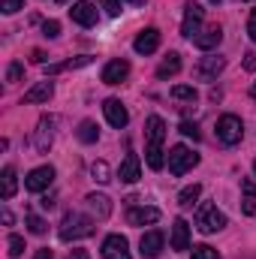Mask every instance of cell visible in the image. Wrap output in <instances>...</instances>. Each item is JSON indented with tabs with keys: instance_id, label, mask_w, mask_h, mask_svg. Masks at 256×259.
<instances>
[{
	"instance_id": "1",
	"label": "cell",
	"mask_w": 256,
	"mask_h": 259,
	"mask_svg": "<svg viewBox=\"0 0 256 259\" xmlns=\"http://www.w3.org/2000/svg\"><path fill=\"white\" fill-rule=\"evenodd\" d=\"M91 232H94V220L78 211H69L61 220V241H78V238H88Z\"/></svg>"
},
{
	"instance_id": "2",
	"label": "cell",
	"mask_w": 256,
	"mask_h": 259,
	"mask_svg": "<svg viewBox=\"0 0 256 259\" xmlns=\"http://www.w3.org/2000/svg\"><path fill=\"white\" fill-rule=\"evenodd\" d=\"M223 226H226V214H223L217 205H211V202L199 205V214H196V229H199L202 235H214V232H220Z\"/></svg>"
},
{
	"instance_id": "3",
	"label": "cell",
	"mask_w": 256,
	"mask_h": 259,
	"mask_svg": "<svg viewBox=\"0 0 256 259\" xmlns=\"http://www.w3.org/2000/svg\"><path fill=\"white\" fill-rule=\"evenodd\" d=\"M217 139H220L223 145H238V142L244 139V124H241V118H238V115H223V118L217 121Z\"/></svg>"
},
{
	"instance_id": "4",
	"label": "cell",
	"mask_w": 256,
	"mask_h": 259,
	"mask_svg": "<svg viewBox=\"0 0 256 259\" xmlns=\"http://www.w3.org/2000/svg\"><path fill=\"white\" fill-rule=\"evenodd\" d=\"M196 163H199V154H193L187 145H175V148L169 151V172H172V175L190 172Z\"/></svg>"
},
{
	"instance_id": "5",
	"label": "cell",
	"mask_w": 256,
	"mask_h": 259,
	"mask_svg": "<svg viewBox=\"0 0 256 259\" xmlns=\"http://www.w3.org/2000/svg\"><path fill=\"white\" fill-rule=\"evenodd\" d=\"M202 18H205V9L199 3H187L184 6V21H181V36L196 39L202 33Z\"/></svg>"
},
{
	"instance_id": "6",
	"label": "cell",
	"mask_w": 256,
	"mask_h": 259,
	"mask_svg": "<svg viewBox=\"0 0 256 259\" xmlns=\"http://www.w3.org/2000/svg\"><path fill=\"white\" fill-rule=\"evenodd\" d=\"M223 66H226V58H220V55H211V58H202L196 69H193V75L199 78V81H214L220 72H223Z\"/></svg>"
},
{
	"instance_id": "7",
	"label": "cell",
	"mask_w": 256,
	"mask_h": 259,
	"mask_svg": "<svg viewBox=\"0 0 256 259\" xmlns=\"http://www.w3.org/2000/svg\"><path fill=\"white\" fill-rule=\"evenodd\" d=\"M69 18L75 21V24H81V27H94L97 24V6L91 3V0H75L72 6H69Z\"/></svg>"
},
{
	"instance_id": "8",
	"label": "cell",
	"mask_w": 256,
	"mask_h": 259,
	"mask_svg": "<svg viewBox=\"0 0 256 259\" xmlns=\"http://www.w3.org/2000/svg\"><path fill=\"white\" fill-rule=\"evenodd\" d=\"M52 181H55V169H52V166H36V169L24 178V190L42 193L46 187H52Z\"/></svg>"
},
{
	"instance_id": "9",
	"label": "cell",
	"mask_w": 256,
	"mask_h": 259,
	"mask_svg": "<svg viewBox=\"0 0 256 259\" xmlns=\"http://www.w3.org/2000/svg\"><path fill=\"white\" fill-rule=\"evenodd\" d=\"M163 244H166L163 232H160V229H151V232H145V235H142L139 250H142V256H145V259H157L160 253H163Z\"/></svg>"
},
{
	"instance_id": "10",
	"label": "cell",
	"mask_w": 256,
	"mask_h": 259,
	"mask_svg": "<svg viewBox=\"0 0 256 259\" xmlns=\"http://www.w3.org/2000/svg\"><path fill=\"white\" fill-rule=\"evenodd\" d=\"M103 259H133L130 256V244L124 235H109L106 241H103Z\"/></svg>"
},
{
	"instance_id": "11",
	"label": "cell",
	"mask_w": 256,
	"mask_h": 259,
	"mask_svg": "<svg viewBox=\"0 0 256 259\" xmlns=\"http://www.w3.org/2000/svg\"><path fill=\"white\" fill-rule=\"evenodd\" d=\"M103 112H106V121H109L115 130L127 127L130 115H127V109H124V103H121V100H106V103H103Z\"/></svg>"
},
{
	"instance_id": "12",
	"label": "cell",
	"mask_w": 256,
	"mask_h": 259,
	"mask_svg": "<svg viewBox=\"0 0 256 259\" xmlns=\"http://www.w3.org/2000/svg\"><path fill=\"white\" fill-rule=\"evenodd\" d=\"M133 49H136L139 55H154V52L160 49V30H157V27H145V30L136 36Z\"/></svg>"
},
{
	"instance_id": "13",
	"label": "cell",
	"mask_w": 256,
	"mask_h": 259,
	"mask_svg": "<svg viewBox=\"0 0 256 259\" xmlns=\"http://www.w3.org/2000/svg\"><path fill=\"white\" fill-rule=\"evenodd\" d=\"M196 49H202V52H214L220 42H223V30H220V24H211V27H205L196 39Z\"/></svg>"
},
{
	"instance_id": "14",
	"label": "cell",
	"mask_w": 256,
	"mask_h": 259,
	"mask_svg": "<svg viewBox=\"0 0 256 259\" xmlns=\"http://www.w3.org/2000/svg\"><path fill=\"white\" fill-rule=\"evenodd\" d=\"M172 250H178V253L190 250V226H187L184 217H178L172 223Z\"/></svg>"
},
{
	"instance_id": "15",
	"label": "cell",
	"mask_w": 256,
	"mask_h": 259,
	"mask_svg": "<svg viewBox=\"0 0 256 259\" xmlns=\"http://www.w3.org/2000/svg\"><path fill=\"white\" fill-rule=\"evenodd\" d=\"M127 75H130V64L121 61V58H118V61H109L106 69H103V81H106V84H121Z\"/></svg>"
},
{
	"instance_id": "16",
	"label": "cell",
	"mask_w": 256,
	"mask_h": 259,
	"mask_svg": "<svg viewBox=\"0 0 256 259\" xmlns=\"http://www.w3.org/2000/svg\"><path fill=\"white\" fill-rule=\"evenodd\" d=\"M127 220L133 223V226H151V223H157V220H160V211H157V208H151V205L130 208Z\"/></svg>"
},
{
	"instance_id": "17",
	"label": "cell",
	"mask_w": 256,
	"mask_h": 259,
	"mask_svg": "<svg viewBox=\"0 0 256 259\" xmlns=\"http://www.w3.org/2000/svg\"><path fill=\"white\" fill-rule=\"evenodd\" d=\"M121 181L124 184H136L139 181V175H142V163H139V154H127L124 157V163H121Z\"/></svg>"
},
{
	"instance_id": "18",
	"label": "cell",
	"mask_w": 256,
	"mask_h": 259,
	"mask_svg": "<svg viewBox=\"0 0 256 259\" xmlns=\"http://www.w3.org/2000/svg\"><path fill=\"white\" fill-rule=\"evenodd\" d=\"M145 136H148V145H160L163 148V139H166V124L160 115H151L148 124H145Z\"/></svg>"
},
{
	"instance_id": "19",
	"label": "cell",
	"mask_w": 256,
	"mask_h": 259,
	"mask_svg": "<svg viewBox=\"0 0 256 259\" xmlns=\"http://www.w3.org/2000/svg\"><path fill=\"white\" fill-rule=\"evenodd\" d=\"M52 127H55V118H42L39 127H36L33 142H36V151H39V154H46V151L52 148Z\"/></svg>"
},
{
	"instance_id": "20",
	"label": "cell",
	"mask_w": 256,
	"mask_h": 259,
	"mask_svg": "<svg viewBox=\"0 0 256 259\" xmlns=\"http://www.w3.org/2000/svg\"><path fill=\"white\" fill-rule=\"evenodd\" d=\"M52 94H55V84H52V81H39V84H33V88L24 94V103H49Z\"/></svg>"
},
{
	"instance_id": "21",
	"label": "cell",
	"mask_w": 256,
	"mask_h": 259,
	"mask_svg": "<svg viewBox=\"0 0 256 259\" xmlns=\"http://www.w3.org/2000/svg\"><path fill=\"white\" fill-rule=\"evenodd\" d=\"M84 202H88V208H91V211H94V214H97L100 220H106V217L112 214V202H109V196H103V193H91L88 199H84Z\"/></svg>"
},
{
	"instance_id": "22",
	"label": "cell",
	"mask_w": 256,
	"mask_h": 259,
	"mask_svg": "<svg viewBox=\"0 0 256 259\" xmlns=\"http://www.w3.org/2000/svg\"><path fill=\"white\" fill-rule=\"evenodd\" d=\"M178 72H181V55L169 52V55L163 58V64L157 66V78H172V75H178Z\"/></svg>"
},
{
	"instance_id": "23",
	"label": "cell",
	"mask_w": 256,
	"mask_h": 259,
	"mask_svg": "<svg viewBox=\"0 0 256 259\" xmlns=\"http://www.w3.org/2000/svg\"><path fill=\"white\" fill-rule=\"evenodd\" d=\"M15 190H18L15 169H12V166H6V169H3V175H0V196H3V199H12Z\"/></svg>"
},
{
	"instance_id": "24",
	"label": "cell",
	"mask_w": 256,
	"mask_h": 259,
	"mask_svg": "<svg viewBox=\"0 0 256 259\" xmlns=\"http://www.w3.org/2000/svg\"><path fill=\"white\" fill-rule=\"evenodd\" d=\"M199 196H202V187H199V184H190V187H184V190L178 193V205H181V208H193V205L199 202Z\"/></svg>"
},
{
	"instance_id": "25",
	"label": "cell",
	"mask_w": 256,
	"mask_h": 259,
	"mask_svg": "<svg viewBox=\"0 0 256 259\" xmlns=\"http://www.w3.org/2000/svg\"><path fill=\"white\" fill-rule=\"evenodd\" d=\"M145 154H148V166H151L154 172H160V169H163V163H166L163 148H160V145H148V148H145Z\"/></svg>"
},
{
	"instance_id": "26",
	"label": "cell",
	"mask_w": 256,
	"mask_h": 259,
	"mask_svg": "<svg viewBox=\"0 0 256 259\" xmlns=\"http://www.w3.org/2000/svg\"><path fill=\"white\" fill-rule=\"evenodd\" d=\"M91 175H94V181H100V184H109V181H112V169H109L106 160H97V163L91 166Z\"/></svg>"
},
{
	"instance_id": "27",
	"label": "cell",
	"mask_w": 256,
	"mask_h": 259,
	"mask_svg": "<svg viewBox=\"0 0 256 259\" xmlns=\"http://www.w3.org/2000/svg\"><path fill=\"white\" fill-rule=\"evenodd\" d=\"M78 139H81L84 145L97 142V139H100V130H97V124H94V121H81V124H78Z\"/></svg>"
},
{
	"instance_id": "28",
	"label": "cell",
	"mask_w": 256,
	"mask_h": 259,
	"mask_svg": "<svg viewBox=\"0 0 256 259\" xmlns=\"http://www.w3.org/2000/svg\"><path fill=\"white\" fill-rule=\"evenodd\" d=\"M172 97H175V100H184V103H196V100H199L196 88H190V84H175V88H172Z\"/></svg>"
},
{
	"instance_id": "29",
	"label": "cell",
	"mask_w": 256,
	"mask_h": 259,
	"mask_svg": "<svg viewBox=\"0 0 256 259\" xmlns=\"http://www.w3.org/2000/svg\"><path fill=\"white\" fill-rule=\"evenodd\" d=\"M91 64V58L84 55V58H75V61H66V64H55V66H46V75H58V72H64V69H72V66H84Z\"/></svg>"
},
{
	"instance_id": "30",
	"label": "cell",
	"mask_w": 256,
	"mask_h": 259,
	"mask_svg": "<svg viewBox=\"0 0 256 259\" xmlns=\"http://www.w3.org/2000/svg\"><path fill=\"white\" fill-rule=\"evenodd\" d=\"M27 226H30L33 235H46V229H49V223L42 217H36V214H27Z\"/></svg>"
},
{
	"instance_id": "31",
	"label": "cell",
	"mask_w": 256,
	"mask_h": 259,
	"mask_svg": "<svg viewBox=\"0 0 256 259\" xmlns=\"http://www.w3.org/2000/svg\"><path fill=\"white\" fill-rule=\"evenodd\" d=\"M12 259H18L21 253H24V238L21 235H9V250H6Z\"/></svg>"
},
{
	"instance_id": "32",
	"label": "cell",
	"mask_w": 256,
	"mask_h": 259,
	"mask_svg": "<svg viewBox=\"0 0 256 259\" xmlns=\"http://www.w3.org/2000/svg\"><path fill=\"white\" fill-rule=\"evenodd\" d=\"M190 253H193V259H220V256H217V250H214V247H208V244H196Z\"/></svg>"
},
{
	"instance_id": "33",
	"label": "cell",
	"mask_w": 256,
	"mask_h": 259,
	"mask_svg": "<svg viewBox=\"0 0 256 259\" xmlns=\"http://www.w3.org/2000/svg\"><path fill=\"white\" fill-rule=\"evenodd\" d=\"M178 130H181L187 139H193V142H199V136H202V133H199V127H196L193 121H181V127H178Z\"/></svg>"
},
{
	"instance_id": "34",
	"label": "cell",
	"mask_w": 256,
	"mask_h": 259,
	"mask_svg": "<svg viewBox=\"0 0 256 259\" xmlns=\"http://www.w3.org/2000/svg\"><path fill=\"white\" fill-rule=\"evenodd\" d=\"M42 33H46L49 39L61 36V21H46V24H42Z\"/></svg>"
},
{
	"instance_id": "35",
	"label": "cell",
	"mask_w": 256,
	"mask_h": 259,
	"mask_svg": "<svg viewBox=\"0 0 256 259\" xmlns=\"http://www.w3.org/2000/svg\"><path fill=\"white\" fill-rule=\"evenodd\" d=\"M24 6V0H0V9L6 12V15H12V12H18Z\"/></svg>"
},
{
	"instance_id": "36",
	"label": "cell",
	"mask_w": 256,
	"mask_h": 259,
	"mask_svg": "<svg viewBox=\"0 0 256 259\" xmlns=\"http://www.w3.org/2000/svg\"><path fill=\"white\" fill-rule=\"evenodd\" d=\"M109 15H121V0H100Z\"/></svg>"
},
{
	"instance_id": "37",
	"label": "cell",
	"mask_w": 256,
	"mask_h": 259,
	"mask_svg": "<svg viewBox=\"0 0 256 259\" xmlns=\"http://www.w3.org/2000/svg\"><path fill=\"white\" fill-rule=\"evenodd\" d=\"M241 190H244L247 199H256V184L250 181V178H244V181H241Z\"/></svg>"
},
{
	"instance_id": "38",
	"label": "cell",
	"mask_w": 256,
	"mask_h": 259,
	"mask_svg": "<svg viewBox=\"0 0 256 259\" xmlns=\"http://www.w3.org/2000/svg\"><path fill=\"white\" fill-rule=\"evenodd\" d=\"M21 72H24L21 64H12V66H9V72H6V78H9V81H18V78H21Z\"/></svg>"
},
{
	"instance_id": "39",
	"label": "cell",
	"mask_w": 256,
	"mask_h": 259,
	"mask_svg": "<svg viewBox=\"0 0 256 259\" xmlns=\"http://www.w3.org/2000/svg\"><path fill=\"white\" fill-rule=\"evenodd\" d=\"M66 259H91V253H88V250H81V247H75V250H69V253H66Z\"/></svg>"
},
{
	"instance_id": "40",
	"label": "cell",
	"mask_w": 256,
	"mask_h": 259,
	"mask_svg": "<svg viewBox=\"0 0 256 259\" xmlns=\"http://www.w3.org/2000/svg\"><path fill=\"white\" fill-rule=\"evenodd\" d=\"M244 69H247V72H253V69H256V55H253V52H247V55H244Z\"/></svg>"
},
{
	"instance_id": "41",
	"label": "cell",
	"mask_w": 256,
	"mask_h": 259,
	"mask_svg": "<svg viewBox=\"0 0 256 259\" xmlns=\"http://www.w3.org/2000/svg\"><path fill=\"white\" fill-rule=\"evenodd\" d=\"M247 33H250V39L256 42V9L250 12V21H247Z\"/></svg>"
},
{
	"instance_id": "42",
	"label": "cell",
	"mask_w": 256,
	"mask_h": 259,
	"mask_svg": "<svg viewBox=\"0 0 256 259\" xmlns=\"http://www.w3.org/2000/svg\"><path fill=\"white\" fill-rule=\"evenodd\" d=\"M244 214H247V217L256 214V199H247V196H244Z\"/></svg>"
},
{
	"instance_id": "43",
	"label": "cell",
	"mask_w": 256,
	"mask_h": 259,
	"mask_svg": "<svg viewBox=\"0 0 256 259\" xmlns=\"http://www.w3.org/2000/svg\"><path fill=\"white\" fill-rule=\"evenodd\" d=\"M33 259H55V253H52L49 247H39V250L33 253Z\"/></svg>"
},
{
	"instance_id": "44",
	"label": "cell",
	"mask_w": 256,
	"mask_h": 259,
	"mask_svg": "<svg viewBox=\"0 0 256 259\" xmlns=\"http://www.w3.org/2000/svg\"><path fill=\"white\" fill-rule=\"evenodd\" d=\"M39 205H42V208H52V205H55V196H42V202H39Z\"/></svg>"
},
{
	"instance_id": "45",
	"label": "cell",
	"mask_w": 256,
	"mask_h": 259,
	"mask_svg": "<svg viewBox=\"0 0 256 259\" xmlns=\"http://www.w3.org/2000/svg\"><path fill=\"white\" fill-rule=\"evenodd\" d=\"M130 3H136V6H142V3H145V0H130Z\"/></svg>"
},
{
	"instance_id": "46",
	"label": "cell",
	"mask_w": 256,
	"mask_h": 259,
	"mask_svg": "<svg viewBox=\"0 0 256 259\" xmlns=\"http://www.w3.org/2000/svg\"><path fill=\"white\" fill-rule=\"evenodd\" d=\"M253 100H256V84H253Z\"/></svg>"
},
{
	"instance_id": "47",
	"label": "cell",
	"mask_w": 256,
	"mask_h": 259,
	"mask_svg": "<svg viewBox=\"0 0 256 259\" xmlns=\"http://www.w3.org/2000/svg\"><path fill=\"white\" fill-rule=\"evenodd\" d=\"M253 172H256V160H253Z\"/></svg>"
},
{
	"instance_id": "48",
	"label": "cell",
	"mask_w": 256,
	"mask_h": 259,
	"mask_svg": "<svg viewBox=\"0 0 256 259\" xmlns=\"http://www.w3.org/2000/svg\"><path fill=\"white\" fill-rule=\"evenodd\" d=\"M58 3H66V0H58Z\"/></svg>"
}]
</instances>
